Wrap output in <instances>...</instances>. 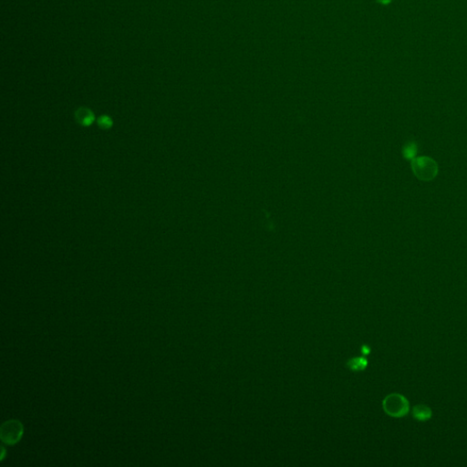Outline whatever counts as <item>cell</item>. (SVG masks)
Returning a JSON list of instances; mask_svg holds the SVG:
<instances>
[{
	"label": "cell",
	"instance_id": "7a4b0ae2",
	"mask_svg": "<svg viewBox=\"0 0 467 467\" xmlns=\"http://www.w3.org/2000/svg\"><path fill=\"white\" fill-rule=\"evenodd\" d=\"M385 413L392 417H403L407 414L410 404L406 398L399 393L388 395L383 403Z\"/></svg>",
	"mask_w": 467,
	"mask_h": 467
},
{
	"label": "cell",
	"instance_id": "52a82bcc",
	"mask_svg": "<svg viewBox=\"0 0 467 467\" xmlns=\"http://www.w3.org/2000/svg\"><path fill=\"white\" fill-rule=\"evenodd\" d=\"M348 366L352 369L353 371H363L366 368L367 366V361L363 358H354L352 359L348 363Z\"/></svg>",
	"mask_w": 467,
	"mask_h": 467
},
{
	"label": "cell",
	"instance_id": "ba28073f",
	"mask_svg": "<svg viewBox=\"0 0 467 467\" xmlns=\"http://www.w3.org/2000/svg\"><path fill=\"white\" fill-rule=\"evenodd\" d=\"M98 125L102 129H109L112 126V120L107 115L100 116L98 119Z\"/></svg>",
	"mask_w": 467,
	"mask_h": 467
},
{
	"label": "cell",
	"instance_id": "3957f363",
	"mask_svg": "<svg viewBox=\"0 0 467 467\" xmlns=\"http://www.w3.org/2000/svg\"><path fill=\"white\" fill-rule=\"evenodd\" d=\"M1 431H2L1 432L2 439L7 443L12 444L20 440L23 433V428L20 422L11 421V422H6L5 424L2 426Z\"/></svg>",
	"mask_w": 467,
	"mask_h": 467
},
{
	"label": "cell",
	"instance_id": "8992f818",
	"mask_svg": "<svg viewBox=\"0 0 467 467\" xmlns=\"http://www.w3.org/2000/svg\"><path fill=\"white\" fill-rule=\"evenodd\" d=\"M417 149L418 146L416 143H414V142L408 143V144H405L404 147H403V157H404L405 159L413 161V160L415 158L416 154H417Z\"/></svg>",
	"mask_w": 467,
	"mask_h": 467
},
{
	"label": "cell",
	"instance_id": "9c48e42d",
	"mask_svg": "<svg viewBox=\"0 0 467 467\" xmlns=\"http://www.w3.org/2000/svg\"><path fill=\"white\" fill-rule=\"evenodd\" d=\"M376 1L379 2L380 4H382V5H388L392 0H376Z\"/></svg>",
	"mask_w": 467,
	"mask_h": 467
},
{
	"label": "cell",
	"instance_id": "6da1fadb",
	"mask_svg": "<svg viewBox=\"0 0 467 467\" xmlns=\"http://www.w3.org/2000/svg\"><path fill=\"white\" fill-rule=\"evenodd\" d=\"M413 174L421 181H431L438 174V164L434 160L428 156L415 157L412 161Z\"/></svg>",
	"mask_w": 467,
	"mask_h": 467
},
{
	"label": "cell",
	"instance_id": "277c9868",
	"mask_svg": "<svg viewBox=\"0 0 467 467\" xmlns=\"http://www.w3.org/2000/svg\"><path fill=\"white\" fill-rule=\"evenodd\" d=\"M75 119L80 125L87 127L93 124L95 117L93 112L90 109L81 107L75 112Z\"/></svg>",
	"mask_w": 467,
	"mask_h": 467
},
{
	"label": "cell",
	"instance_id": "5b68a950",
	"mask_svg": "<svg viewBox=\"0 0 467 467\" xmlns=\"http://www.w3.org/2000/svg\"><path fill=\"white\" fill-rule=\"evenodd\" d=\"M413 417L417 419L418 421L425 422L432 417V411L426 405L420 404L413 408Z\"/></svg>",
	"mask_w": 467,
	"mask_h": 467
}]
</instances>
